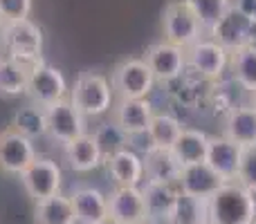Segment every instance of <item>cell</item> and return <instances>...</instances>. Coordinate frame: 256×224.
<instances>
[{"mask_svg": "<svg viewBox=\"0 0 256 224\" xmlns=\"http://www.w3.org/2000/svg\"><path fill=\"white\" fill-rule=\"evenodd\" d=\"M61 166L50 157H36L20 173V184L25 193L34 200V204L56 195L61 191Z\"/></svg>", "mask_w": 256, "mask_h": 224, "instance_id": "52a82bcc", "label": "cell"}, {"mask_svg": "<svg viewBox=\"0 0 256 224\" xmlns=\"http://www.w3.org/2000/svg\"><path fill=\"white\" fill-rule=\"evenodd\" d=\"M70 101L84 117H102L115 106V92L104 74L81 72L70 90Z\"/></svg>", "mask_w": 256, "mask_h": 224, "instance_id": "7a4b0ae2", "label": "cell"}, {"mask_svg": "<svg viewBox=\"0 0 256 224\" xmlns=\"http://www.w3.org/2000/svg\"><path fill=\"white\" fill-rule=\"evenodd\" d=\"M34 224H76V213L70 195H52L34 207Z\"/></svg>", "mask_w": 256, "mask_h": 224, "instance_id": "cb8c5ba5", "label": "cell"}, {"mask_svg": "<svg viewBox=\"0 0 256 224\" xmlns=\"http://www.w3.org/2000/svg\"><path fill=\"white\" fill-rule=\"evenodd\" d=\"M142 159H144V177L146 180L178 186L182 166L178 164V159H176V155L171 153V148H158V146H153L150 150H146V153L142 155Z\"/></svg>", "mask_w": 256, "mask_h": 224, "instance_id": "7402d4cb", "label": "cell"}, {"mask_svg": "<svg viewBox=\"0 0 256 224\" xmlns=\"http://www.w3.org/2000/svg\"><path fill=\"white\" fill-rule=\"evenodd\" d=\"M207 224H209V222H207Z\"/></svg>", "mask_w": 256, "mask_h": 224, "instance_id": "74e56055", "label": "cell"}, {"mask_svg": "<svg viewBox=\"0 0 256 224\" xmlns=\"http://www.w3.org/2000/svg\"><path fill=\"white\" fill-rule=\"evenodd\" d=\"M234 7L252 18V22H256V0H234Z\"/></svg>", "mask_w": 256, "mask_h": 224, "instance_id": "836d02e7", "label": "cell"}, {"mask_svg": "<svg viewBox=\"0 0 256 224\" xmlns=\"http://www.w3.org/2000/svg\"><path fill=\"white\" fill-rule=\"evenodd\" d=\"M92 137H94V141H97L99 150H102L104 159L130 146V135L122 130V126H117L115 121H104L102 126L92 132Z\"/></svg>", "mask_w": 256, "mask_h": 224, "instance_id": "f546056e", "label": "cell"}, {"mask_svg": "<svg viewBox=\"0 0 256 224\" xmlns=\"http://www.w3.org/2000/svg\"><path fill=\"white\" fill-rule=\"evenodd\" d=\"M97 224H120V222H117L115 218H110V216H108L106 220H102V222H97Z\"/></svg>", "mask_w": 256, "mask_h": 224, "instance_id": "e575fe53", "label": "cell"}, {"mask_svg": "<svg viewBox=\"0 0 256 224\" xmlns=\"http://www.w3.org/2000/svg\"><path fill=\"white\" fill-rule=\"evenodd\" d=\"M222 184H225V180H222L207 162L182 166L180 180H178V189H180L182 193H189L200 200H209Z\"/></svg>", "mask_w": 256, "mask_h": 224, "instance_id": "2e32d148", "label": "cell"}, {"mask_svg": "<svg viewBox=\"0 0 256 224\" xmlns=\"http://www.w3.org/2000/svg\"><path fill=\"white\" fill-rule=\"evenodd\" d=\"M232 52L225 49L212 36H202L191 47H186V65L191 72L207 81H222L230 72Z\"/></svg>", "mask_w": 256, "mask_h": 224, "instance_id": "5b68a950", "label": "cell"}, {"mask_svg": "<svg viewBox=\"0 0 256 224\" xmlns=\"http://www.w3.org/2000/svg\"><path fill=\"white\" fill-rule=\"evenodd\" d=\"M2 45L7 47L9 56L25 63L30 70L38 67L40 63V49H43V31L38 25L25 18V20L4 22L2 29Z\"/></svg>", "mask_w": 256, "mask_h": 224, "instance_id": "3957f363", "label": "cell"}, {"mask_svg": "<svg viewBox=\"0 0 256 224\" xmlns=\"http://www.w3.org/2000/svg\"><path fill=\"white\" fill-rule=\"evenodd\" d=\"M45 119H48V135L63 146L86 135V117L76 110L70 99H63V101L45 108Z\"/></svg>", "mask_w": 256, "mask_h": 224, "instance_id": "8fae6325", "label": "cell"}, {"mask_svg": "<svg viewBox=\"0 0 256 224\" xmlns=\"http://www.w3.org/2000/svg\"><path fill=\"white\" fill-rule=\"evenodd\" d=\"M250 103H252V106L256 108V90H254V92H252V94H250Z\"/></svg>", "mask_w": 256, "mask_h": 224, "instance_id": "d590c367", "label": "cell"}, {"mask_svg": "<svg viewBox=\"0 0 256 224\" xmlns=\"http://www.w3.org/2000/svg\"><path fill=\"white\" fill-rule=\"evenodd\" d=\"M256 195L238 180L225 182L209 198V224H254Z\"/></svg>", "mask_w": 256, "mask_h": 224, "instance_id": "6da1fadb", "label": "cell"}, {"mask_svg": "<svg viewBox=\"0 0 256 224\" xmlns=\"http://www.w3.org/2000/svg\"><path fill=\"white\" fill-rule=\"evenodd\" d=\"M243 150H245L243 146L234 144V141L227 139L220 132V135H216V137H209V148H207V159H204V162L225 182H232L238 177Z\"/></svg>", "mask_w": 256, "mask_h": 224, "instance_id": "5bb4252c", "label": "cell"}, {"mask_svg": "<svg viewBox=\"0 0 256 224\" xmlns=\"http://www.w3.org/2000/svg\"><path fill=\"white\" fill-rule=\"evenodd\" d=\"M254 224H256V222H254Z\"/></svg>", "mask_w": 256, "mask_h": 224, "instance_id": "f35d334b", "label": "cell"}, {"mask_svg": "<svg viewBox=\"0 0 256 224\" xmlns=\"http://www.w3.org/2000/svg\"><path fill=\"white\" fill-rule=\"evenodd\" d=\"M108 213L120 224H148L142 186H115L108 195Z\"/></svg>", "mask_w": 256, "mask_h": 224, "instance_id": "7c38bea8", "label": "cell"}, {"mask_svg": "<svg viewBox=\"0 0 256 224\" xmlns=\"http://www.w3.org/2000/svg\"><path fill=\"white\" fill-rule=\"evenodd\" d=\"M32 70L25 63L16 61L12 56L0 58V97L12 99L27 94V83H30Z\"/></svg>", "mask_w": 256, "mask_h": 224, "instance_id": "d4e9b609", "label": "cell"}, {"mask_svg": "<svg viewBox=\"0 0 256 224\" xmlns=\"http://www.w3.org/2000/svg\"><path fill=\"white\" fill-rule=\"evenodd\" d=\"M155 108L148 99H117L112 106V121L128 135H142L148 130Z\"/></svg>", "mask_w": 256, "mask_h": 224, "instance_id": "9a60e30c", "label": "cell"}, {"mask_svg": "<svg viewBox=\"0 0 256 224\" xmlns=\"http://www.w3.org/2000/svg\"><path fill=\"white\" fill-rule=\"evenodd\" d=\"M36 159L34 139L20 135L14 128L0 132V173L18 175Z\"/></svg>", "mask_w": 256, "mask_h": 224, "instance_id": "9c48e42d", "label": "cell"}, {"mask_svg": "<svg viewBox=\"0 0 256 224\" xmlns=\"http://www.w3.org/2000/svg\"><path fill=\"white\" fill-rule=\"evenodd\" d=\"M186 2H189V7L196 11V16L200 18L204 31L209 34V31L220 22V18L232 9L234 0H186Z\"/></svg>", "mask_w": 256, "mask_h": 224, "instance_id": "4dcf8cb0", "label": "cell"}, {"mask_svg": "<svg viewBox=\"0 0 256 224\" xmlns=\"http://www.w3.org/2000/svg\"><path fill=\"white\" fill-rule=\"evenodd\" d=\"M178 193H180V189L176 184H162V182L144 180L142 195H144V202H146L148 224H166Z\"/></svg>", "mask_w": 256, "mask_h": 224, "instance_id": "ac0fdd59", "label": "cell"}, {"mask_svg": "<svg viewBox=\"0 0 256 224\" xmlns=\"http://www.w3.org/2000/svg\"><path fill=\"white\" fill-rule=\"evenodd\" d=\"M230 74L236 85L252 94L256 90V47L245 45V47L232 52L230 58Z\"/></svg>", "mask_w": 256, "mask_h": 224, "instance_id": "4316f807", "label": "cell"}, {"mask_svg": "<svg viewBox=\"0 0 256 224\" xmlns=\"http://www.w3.org/2000/svg\"><path fill=\"white\" fill-rule=\"evenodd\" d=\"M252 29H254L252 18L245 16L240 9H236L234 4H232V9L220 18V22H218L207 36H212L214 40H218V43H220L225 49H230V52H236V49L250 45Z\"/></svg>", "mask_w": 256, "mask_h": 224, "instance_id": "4fadbf2b", "label": "cell"}, {"mask_svg": "<svg viewBox=\"0 0 256 224\" xmlns=\"http://www.w3.org/2000/svg\"><path fill=\"white\" fill-rule=\"evenodd\" d=\"M2 25H4V18H2V16H0V29H2Z\"/></svg>", "mask_w": 256, "mask_h": 224, "instance_id": "8d00e7d4", "label": "cell"}, {"mask_svg": "<svg viewBox=\"0 0 256 224\" xmlns=\"http://www.w3.org/2000/svg\"><path fill=\"white\" fill-rule=\"evenodd\" d=\"M70 200L76 213V224H97L110 216L108 213V195H104L94 186H79L72 191Z\"/></svg>", "mask_w": 256, "mask_h": 224, "instance_id": "ffe728a7", "label": "cell"}, {"mask_svg": "<svg viewBox=\"0 0 256 224\" xmlns=\"http://www.w3.org/2000/svg\"><path fill=\"white\" fill-rule=\"evenodd\" d=\"M207 222H209V200L194 198V195L180 191L166 224H207Z\"/></svg>", "mask_w": 256, "mask_h": 224, "instance_id": "484cf974", "label": "cell"}, {"mask_svg": "<svg viewBox=\"0 0 256 224\" xmlns=\"http://www.w3.org/2000/svg\"><path fill=\"white\" fill-rule=\"evenodd\" d=\"M63 153H66L68 166H70L74 173H90L104 164L102 150H99L94 137L88 135V132L76 137V139H72V141H68V144L63 146Z\"/></svg>", "mask_w": 256, "mask_h": 224, "instance_id": "44dd1931", "label": "cell"}, {"mask_svg": "<svg viewBox=\"0 0 256 224\" xmlns=\"http://www.w3.org/2000/svg\"><path fill=\"white\" fill-rule=\"evenodd\" d=\"M27 94H30L32 103H36V106H40V108L54 106V103L63 101L68 94L66 76H63L61 70H56V67L40 63L30 74Z\"/></svg>", "mask_w": 256, "mask_h": 224, "instance_id": "30bf717a", "label": "cell"}, {"mask_svg": "<svg viewBox=\"0 0 256 224\" xmlns=\"http://www.w3.org/2000/svg\"><path fill=\"white\" fill-rule=\"evenodd\" d=\"M182 121L171 112H155L148 126V137L158 148H171L182 132Z\"/></svg>", "mask_w": 256, "mask_h": 224, "instance_id": "f1b7e54d", "label": "cell"}, {"mask_svg": "<svg viewBox=\"0 0 256 224\" xmlns=\"http://www.w3.org/2000/svg\"><path fill=\"white\" fill-rule=\"evenodd\" d=\"M106 171L115 186H142L144 184V159L135 148H124L104 159Z\"/></svg>", "mask_w": 256, "mask_h": 224, "instance_id": "e0dca14e", "label": "cell"}, {"mask_svg": "<svg viewBox=\"0 0 256 224\" xmlns=\"http://www.w3.org/2000/svg\"><path fill=\"white\" fill-rule=\"evenodd\" d=\"M155 76L146 58H126L112 70L110 85L117 99H148L155 88Z\"/></svg>", "mask_w": 256, "mask_h": 224, "instance_id": "8992f818", "label": "cell"}, {"mask_svg": "<svg viewBox=\"0 0 256 224\" xmlns=\"http://www.w3.org/2000/svg\"><path fill=\"white\" fill-rule=\"evenodd\" d=\"M162 31L164 40L178 45V47H191L196 40L207 36L200 18L189 7L186 0H171L162 11Z\"/></svg>", "mask_w": 256, "mask_h": 224, "instance_id": "277c9868", "label": "cell"}, {"mask_svg": "<svg viewBox=\"0 0 256 224\" xmlns=\"http://www.w3.org/2000/svg\"><path fill=\"white\" fill-rule=\"evenodd\" d=\"M236 180L256 195V146L243 150V159H240V168Z\"/></svg>", "mask_w": 256, "mask_h": 224, "instance_id": "1f68e13d", "label": "cell"}, {"mask_svg": "<svg viewBox=\"0 0 256 224\" xmlns=\"http://www.w3.org/2000/svg\"><path fill=\"white\" fill-rule=\"evenodd\" d=\"M12 128L18 130L20 135L30 137V139H38V137L48 135V119H45V108L30 103L22 106L14 112Z\"/></svg>", "mask_w": 256, "mask_h": 224, "instance_id": "83f0119b", "label": "cell"}, {"mask_svg": "<svg viewBox=\"0 0 256 224\" xmlns=\"http://www.w3.org/2000/svg\"><path fill=\"white\" fill-rule=\"evenodd\" d=\"M209 148V135L200 128H182L180 137L171 146V153L176 155L180 166H191L207 159Z\"/></svg>", "mask_w": 256, "mask_h": 224, "instance_id": "603a6c76", "label": "cell"}, {"mask_svg": "<svg viewBox=\"0 0 256 224\" xmlns=\"http://www.w3.org/2000/svg\"><path fill=\"white\" fill-rule=\"evenodd\" d=\"M222 135L243 148L256 146V108L252 103H240L227 112L222 121Z\"/></svg>", "mask_w": 256, "mask_h": 224, "instance_id": "d6986e66", "label": "cell"}, {"mask_svg": "<svg viewBox=\"0 0 256 224\" xmlns=\"http://www.w3.org/2000/svg\"><path fill=\"white\" fill-rule=\"evenodd\" d=\"M32 0H0V16L4 18V22L25 20L32 13Z\"/></svg>", "mask_w": 256, "mask_h": 224, "instance_id": "d6a6232c", "label": "cell"}, {"mask_svg": "<svg viewBox=\"0 0 256 224\" xmlns=\"http://www.w3.org/2000/svg\"><path fill=\"white\" fill-rule=\"evenodd\" d=\"M146 63H148L150 72H153L155 81L160 83H171V81H178L186 70V49L178 47V45L168 43V40H160V43H153L148 49H146Z\"/></svg>", "mask_w": 256, "mask_h": 224, "instance_id": "ba28073f", "label": "cell"}]
</instances>
